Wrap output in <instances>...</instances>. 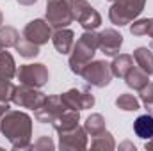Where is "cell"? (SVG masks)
Here are the masks:
<instances>
[{
	"instance_id": "1",
	"label": "cell",
	"mask_w": 153,
	"mask_h": 151,
	"mask_svg": "<svg viewBox=\"0 0 153 151\" xmlns=\"http://www.w3.org/2000/svg\"><path fill=\"white\" fill-rule=\"evenodd\" d=\"M2 135L11 142L14 151L30 150L32 139V117L20 110H9L0 121Z\"/></svg>"
},
{
	"instance_id": "2",
	"label": "cell",
	"mask_w": 153,
	"mask_h": 151,
	"mask_svg": "<svg viewBox=\"0 0 153 151\" xmlns=\"http://www.w3.org/2000/svg\"><path fill=\"white\" fill-rule=\"evenodd\" d=\"M98 50V34L94 30H85L78 41L73 44L71 52H70V70L75 75H82L84 68L93 61L94 53Z\"/></svg>"
},
{
	"instance_id": "3",
	"label": "cell",
	"mask_w": 153,
	"mask_h": 151,
	"mask_svg": "<svg viewBox=\"0 0 153 151\" xmlns=\"http://www.w3.org/2000/svg\"><path fill=\"white\" fill-rule=\"evenodd\" d=\"M144 5L146 0H114V4L109 9V20L117 27L128 25L141 16Z\"/></svg>"
},
{
	"instance_id": "4",
	"label": "cell",
	"mask_w": 153,
	"mask_h": 151,
	"mask_svg": "<svg viewBox=\"0 0 153 151\" xmlns=\"http://www.w3.org/2000/svg\"><path fill=\"white\" fill-rule=\"evenodd\" d=\"M73 20V0H46V21L52 29H64Z\"/></svg>"
},
{
	"instance_id": "5",
	"label": "cell",
	"mask_w": 153,
	"mask_h": 151,
	"mask_svg": "<svg viewBox=\"0 0 153 151\" xmlns=\"http://www.w3.org/2000/svg\"><path fill=\"white\" fill-rule=\"evenodd\" d=\"M46 100V94L41 93L38 87H32V85H16L14 87V93H13V103L22 107V109H30V110H36L39 109Z\"/></svg>"
},
{
	"instance_id": "6",
	"label": "cell",
	"mask_w": 153,
	"mask_h": 151,
	"mask_svg": "<svg viewBox=\"0 0 153 151\" xmlns=\"http://www.w3.org/2000/svg\"><path fill=\"white\" fill-rule=\"evenodd\" d=\"M80 76H82L89 85H93V87H98V89L107 87V85L111 84V80H112L111 64H107L105 61H91V62L84 68V71H82Z\"/></svg>"
},
{
	"instance_id": "7",
	"label": "cell",
	"mask_w": 153,
	"mask_h": 151,
	"mask_svg": "<svg viewBox=\"0 0 153 151\" xmlns=\"http://www.w3.org/2000/svg\"><path fill=\"white\" fill-rule=\"evenodd\" d=\"M16 78L20 80V84L32 85V87L41 89L43 85L48 84L50 73H48L46 66L41 64V62H36V64H22L16 70Z\"/></svg>"
},
{
	"instance_id": "8",
	"label": "cell",
	"mask_w": 153,
	"mask_h": 151,
	"mask_svg": "<svg viewBox=\"0 0 153 151\" xmlns=\"http://www.w3.org/2000/svg\"><path fill=\"white\" fill-rule=\"evenodd\" d=\"M73 16L84 30H96L102 25L100 13L87 0H73Z\"/></svg>"
},
{
	"instance_id": "9",
	"label": "cell",
	"mask_w": 153,
	"mask_h": 151,
	"mask_svg": "<svg viewBox=\"0 0 153 151\" xmlns=\"http://www.w3.org/2000/svg\"><path fill=\"white\" fill-rule=\"evenodd\" d=\"M59 148L62 151H84L87 148V132L84 126H78L59 133Z\"/></svg>"
},
{
	"instance_id": "10",
	"label": "cell",
	"mask_w": 153,
	"mask_h": 151,
	"mask_svg": "<svg viewBox=\"0 0 153 151\" xmlns=\"http://www.w3.org/2000/svg\"><path fill=\"white\" fill-rule=\"evenodd\" d=\"M68 107L62 103V100H61V94L59 96H46V100H45V103L34 110V117H36V121L38 123H53L61 114L64 112Z\"/></svg>"
},
{
	"instance_id": "11",
	"label": "cell",
	"mask_w": 153,
	"mask_h": 151,
	"mask_svg": "<svg viewBox=\"0 0 153 151\" xmlns=\"http://www.w3.org/2000/svg\"><path fill=\"white\" fill-rule=\"evenodd\" d=\"M61 100L68 109H73L78 112L93 109V105H94V96L87 89H70L61 94Z\"/></svg>"
},
{
	"instance_id": "12",
	"label": "cell",
	"mask_w": 153,
	"mask_h": 151,
	"mask_svg": "<svg viewBox=\"0 0 153 151\" xmlns=\"http://www.w3.org/2000/svg\"><path fill=\"white\" fill-rule=\"evenodd\" d=\"M23 38L29 39L30 43H34V44H46L48 43V39H52V27L48 25V21L46 20H32L30 23H27L25 25V29H23Z\"/></svg>"
},
{
	"instance_id": "13",
	"label": "cell",
	"mask_w": 153,
	"mask_h": 151,
	"mask_svg": "<svg viewBox=\"0 0 153 151\" xmlns=\"http://www.w3.org/2000/svg\"><path fill=\"white\" fill-rule=\"evenodd\" d=\"M121 44H123V36L114 29H105V30L98 32V48L105 55L116 57L121 50Z\"/></svg>"
},
{
	"instance_id": "14",
	"label": "cell",
	"mask_w": 153,
	"mask_h": 151,
	"mask_svg": "<svg viewBox=\"0 0 153 151\" xmlns=\"http://www.w3.org/2000/svg\"><path fill=\"white\" fill-rule=\"evenodd\" d=\"M52 43L55 46V50L61 55H68L75 44V34L73 30H70L68 27L64 29H55V32L52 34Z\"/></svg>"
},
{
	"instance_id": "15",
	"label": "cell",
	"mask_w": 153,
	"mask_h": 151,
	"mask_svg": "<svg viewBox=\"0 0 153 151\" xmlns=\"http://www.w3.org/2000/svg\"><path fill=\"white\" fill-rule=\"evenodd\" d=\"M78 121H80V112L73 110V109H66L64 112L52 123V126H53V130L57 133H61V132H68V130L75 128L76 124H78Z\"/></svg>"
},
{
	"instance_id": "16",
	"label": "cell",
	"mask_w": 153,
	"mask_h": 151,
	"mask_svg": "<svg viewBox=\"0 0 153 151\" xmlns=\"http://www.w3.org/2000/svg\"><path fill=\"white\" fill-rule=\"evenodd\" d=\"M134 68V57L128 53H117L114 57V61L111 62V71L112 76L117 78H125V75Z\"/></svg>"
},
{
	"instance_id": "17",
	"label": "cell",
	"mask_w": 153,
	"mask_h": 151,
	"mask_svg": "<svg viewBox=\"0 0 153 151\" xmlns=\"http://www.w3.org/2000/svg\"><path fill=\"white\" fill-rule=\"evenodd\" d=\"M134 132L137 137L150 141L153 139V115L152 114H143L134 121Z\"/></svg>"
},
{
	"instance_id": "18",
	"label": "cell",
	"mask_w": 153,
	"mask_h": 151,
	"mask_svg": "<svg viewBox=\"0 0 153 151\" xmlns=\"http://www.w3.org/2000/svg\"><path fill=\"white\" fill-rule=\"evenodd\" d=\"M134 61L137 68H141L144 73L153 75V52L146 46H139L134 50Z\"/></svg>"
},
{
	"instance_id": "19",
	"label": "cell",
	"mask_w": 153,
	"mask_h": 151,
	"mask_svg": "<svg viewBox=\"0 0 153 151\" xmlns=\"http://www.w3.org/2000/svg\"><path fill=\"white\" fill-rule=\"evenodd\" d=\"M125 82H126V85L130 87V89H134V91H141L148 82H150V75L148 73H144L141 68H132L126 75H125V78H123Z\"/></svg>"
},
{
	"instance_id": "20",
	"label": "cell",
	"mask_w": 153,
	"mask_h": 151,
	"mask_svg": "<svg viewBox=\"0 0 153 151\" xmlns=\"http://www.w3.org/2000/svg\"><path fill=\"white\" fill-rule=\"evenodd\" d=\"M114 148H116L114 137L107 130L98 133V135H94L93 141H91V150H94V151H112Z\"/></svg>"
},
{
	"instance_id": "21",
	"label": "cell",
	"mask_w": 153,
	"mask_h": 151,
	"mask_svg": "<svg viewBox=\"0 0 153 151\" xmlns=\"http://www.w3.org/2000/svg\"><path fill=\"white\" fill-rule=\"evenodd\" d=\"M16 76V62L9 52H0V78H14Z\"/></svg>"
},
{
	"instance_id": "22",
	"label": "cell",
	"mask_w": 153,
	"mask_h": 151,
	"mask_svg": "<svg viewBox=\"0 0 153 151\" xmlns=\"http://www.w3.org/2000/svg\"><path fill=\"white\" fill-rule=\"evenodd\" d=\"M130 34L132 36H150L152 38V46H153V18H146V20H137L132 21L130 25Z\"/></svg>"
},
{
	"instance_id": "23",
	"label": "cell",
	"mask_w": 153,
	"mask_h": 151,
	"mask_svg": "<svg viewBox=\"0 0 153 151\" xmlns=\"http://www.w3.org/2000/svg\"><path fill=\"white\" fill-rule=\"evenodd\" d=\"M84 128H85V132H87L91 137H94V135L105 132V119H103V115H102V114H91V115L85 119Z\"/></svg>"
},
{
	"instance_id": "24",
	"label": "cell",
	"mask_w": 153,
	"mask_h": 151,
	"mask_svg": "<svg viewBox=\"0 0 153 151\" xmlns=\"http://www.w3.org/2000/svg\"><path fill=\"white\" fill-rule=\"evenodd\" d=\"M116 107L121 109V110H126V112H135L141 109V101L134 96V94H128V93H123L117 96L116 100Z\"/></svg>"
},
{
	"instance_id": "25",
	"label": "cell",
	"mask_w": 153,
	"mask_h": 151,
	"mask_svg": "<svg viewBox=\"0 0 153 151\" xmlns=\"http://www.w3.org/2000/svg\"><path fill=\"white\" fill-rule=\"evenodd\" d=\"M14 48H16V52H18L22 57H25V59H34V57L39 55V46L34 44V43H30L29 39H25V38H20V41L16 43Z\"/></svg>"
},
{
	"instance_id": "26",
	"label": "cell",
	"mask_w": 153,
	"mask_h": 151,
	"mask_svg": "<svg viewBox=\"0 0 153 151\" xmlns=\"http://www.w3.org/2000/svg\"><path fill=\"white\" fill-rule=\"evenodd\" d=\"M20 41V32L14 29V27H0V43L4 48H11V46H16V43Z\"/></svg>"
},
{
	"instance_id": "27",
	"label": "cell",
	"mask_w": 153,
	"mask_h": 151,
	"mask_svg": "<svg viewBox=\"0 0 153 151\" xmlns=\"http://www.w3.org/2000/svg\"><path fill=\"white\" fill-rule=\"evenodd\" d=\"M139 98H141L144 109L148 110V114L153 115V84L152 82H148V84L139 91Z\"/></svg>"
},
{
	"instance_id": "28",
	"label": "cell",
	"mask_w": 153,
	"mask_h": 151,
	"mask_svg": "<svg viewBox=\"0 0 153 151\" xmlns=\"http://www.w3.org/2000/svg\"><path fill=\"white\" fill-rule=\"evenodd\" d=\"M14 84L7 78H0V101L9 103L13 100V93H14Z\"/></svg>"
},
{
	"instance_id": "29",
	"label": "cell",
	"mask_w": 153,
	"mask_h": 151,
	"mask_svg": "<svg viewBox=\"0 0 153 151\" xmlns=\"http://www.w3.org/2000/svg\"><path fill=\"white\" fill-rule=\"evenodd\" d=\"M53 148H55V146H53V142H52V139H50V137H39L38 141H36V142H34V144H32V148H30V150H36V151H41V150H53Z\"/></svg>"
},
{
	"instance_id": "30",
	"label": "cell",
	"mask_w": 153,
	"mask_h": 151,
	"mask_svg": "<svg viewBox=\"0 0 153 151\" xmlns=\"http://www.w3.org/2000/svg\"><path fill=\"white\" fill-rule=\"evenodd\" d=\"M9 110H11L9 103H5V101H0V121H2V117L9 112Z\"/></svg>"
},
{
	"instance_id": "31",
	"label": "cell",
	"mask_w": 153,
	"mask_h": 151,
	"mask_svg": "<svg viewBox=\"0 0 153 151\" xmlns=\"http://www.w3.org/2000/svg\"><path fill=\"white\" fill-rule=\"evenodd\" d=\"M16 2H18L20 5H34L38 0H16Z\"/></svg>"
},
{
	"instance_id": "32",
	"label": "cell",
	"mask_w": 153,
	"mask_h": 151,
	"mask_svg": "<svg viewBox=\"0 0 153 151\" xmlns=\"http://www.w3.org/2000/svg\"><path fill=\"white\" fill-rule=\"evenodd\" d=\"M121 148H130L132 151H135V146H132L130 142H125V144H121V146H119V150H121Z\"/></svg>"
},
{
	"instance_id": "33",
	"label": "cell",
	"mask_w": 153,
	"mask_h": 151,
	"mask_svg": "<svg viewBox=\"0 0 153 151\" xmlns=\"http://www.w3.org/2000/svg\"><path fill=\"white\" fill-rule=\"evenodd\" d=\"M2 23H4V14H2V11H0V27H2Z\"/></svg>"
},
{
	"instance_id": "34",
	"label": "cell",
	"mask_w": 153,
	"mask_h": 151,
	"mask_svg": "<svg viewBox=\"0 0 153 151\" xmlns=\"http://www.w3.org/2000/svg\"><path fill=\"white\" fill-rule=\"evenodd\" d=\"M2 50H5V48H4V46H2V43H0V52H2Z\"/></svg>"
},
{
	"instance_id": "35",
	"label": "cell",
	"mask_w": 153,
	"mask_h": 151,
	"mask_svg": "<svg viewBox=\"0 0 153 151\" xmlns=\"http://www.w3.org/2000/svg\"><path fill=\"white\" fill-rule=\"evenodd\" d=\"M107 2H114V0H107Z\"/></svg>"
}]
</instances>
